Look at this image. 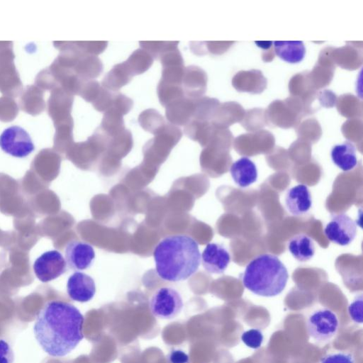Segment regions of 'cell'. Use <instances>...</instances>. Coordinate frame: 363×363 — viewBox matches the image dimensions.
Here are the masks:
<instances>
[{
	"instance_id": "41",
	"label": "cell",
	"mask_w": 363,
	"mask_h": 363,
	"mask_svg": "<svg viewBox=\"0 0 363 363\" xmlns=\"http://www.w3.org/2000/svg\"><path fill=\"white\" fill-rule=\"evenodd\" d=\"M73 127V121L55 126V143L56 145H67L72 141Z\"/></svg>"
},
{
	"instance_id": "6",
	"label": "cell",
	"mask_w": 363,
	"mask_h": 363,
	"mask_svg": "<svg viewBox=\"0 0 363 363\" xmlns=\"http://www.w3.org/2000/svg\"><path fill=\"white\" fill-rule=\"evenodd\" d=\"M12 45L0 50V92L13 98L21 94L23 84L14 64Z\"/></svg>"
},
{
	"instance_id": "5",
	"label": "cell",
	"mask_w": 363,
	"mask_h": 363,
	"mask_svg": "<svg viewBox=\"0 0 363 363\" xmlns=\"http://www.w3.org/2000/svg\"><path fill=\"white\" fill-rule=\"evenodd\" d=\"M339 320L332 310L319 308L311 312L306 320L309 337L318 345L329 342L337 333Z\"/></svg>"
},
{
	"instance_id": "27",
	"label": "cell",
	"mask_w": 363,
	"mask_h": 363,
	"mask_svg": "<svg viewBox=\"0 0 363 363\" xmlns=\"http://www.w3.org/2000/svg\"><path fill=\"white\" fill-rule=\"evenodd\" d=\"M74 69L82 81L94 80L102 72L103 64L97 56L79 55L74 64Z\"/></svg>"
},
{
	"instance_id": "34",
	"label": "cell",
	"mask_w": 363,
	"mask_h": 363,
	"mask_svg": "<svg viewBox=\"0 0 363 363\" xmlns=\"http://www.w3.org/2000/svg\"><path fill=\"white\" fill-rule=\"evenodd\" d=\"M220 104V101L214 98L201 96L195 99V110L191 120L211 122L213 115Z\"/></svg>"
},
{
	"instance_id": "38",
	"label": "cell",
	"mask_w": 363,
	"mask_h": 363,
	"mask_svg": "<svg viewBox=\"0 0 363 363\" xmlns=\"http://www.w3.org/2000/svg\"><path fill=\"white\" fill-rule=\"evenodd\" d=\"M141 48L146 50L153 59L158 60L166 51L178 46L179 41H140Z\"/></svg>"
},
{
	"instance_id": "16",
	"label": "cell",
	"mask_w": 363,
	"mask_h": 363,
	"mask_svg": "<svg viewBox=\"0 0 363 363\" xmlns=\"http://www.w3.org/2000/svg\"><path fill=\"white\" fill-rule=\"evenodd\" d=\"M332 49V47L323 49L313 69L308 72V77L316 90L328 85L333 77L335 65L330 56Z\"/></svg>"
},
{
	"instance_id": "22",
	"label": "cell",
	"mask_w": 363,
	"mask_h": 363,
	"mask_svg": "<svg viewBox=\"0 0 363 363\" xmlns=\"http://www.w3.org/2000/svg\"><path fill=\"white\" fill-rule=\"evenodd\" d=\"M230 173L234 182L241 188H246L255 183L258 177L255 164L247 157L234 162L230 166Z\"/></svg>"
},
{
	"instance_id": "40",
	"label": "cell",
	"mask_w": 363,
	"mask_h": 363,
	"mask_svg": "<svg viewBox=\"0 0 363 363\" xmlns=\"http://www.w3.org/2000/svg\"><path fill=\"white\" fill-rule=\"evenodd\" d=\"M18 106L16 101L10 96L0 97V121L3 122L12 121L17 116Z\"/></svg>"
},
{
	"instance_id": "12",
	"label": "cell",
	"mask_w": 363,
	"mask_h": 363,
	"mask_svg": "<svg viewBox=\"0 0 363 363\" xmlns=\"http://www.w3.org/2000/svg\"><path fill=\"white\" fill-rule=\"evenodd\" d=\"M65 255L67 266L76 271L89 268L95 259L93 246L86 242L76 240L67 244Z\"/></svg>"
},
{
	"instance_id": "26",
	"label": "cell",
	"mask_w": 363,
	"mask_h": 363,
	"mask_svg": "<svg viewBox=\"0 0 363 363\" xmlns=\"http://www.w3.org/2000/svg\"><path fill=\"white\" fill-rule=\"evenodd\" d=\"M333 163L344 172L352 170L357 164L356 148L350 141L335 145L331 150Z\"/></svg>"
},
{
	"instance_id": "51",
	"label": "cell",
	"mask_w": 363,
	"mask_h": 363,
	"mask_svg": "<svg viewBox=\"0 0 363 363\" xmlns=\"http://www.w3.org/2000/svg\"><path fill=\"white\" fill-rule=\"evenodd\" d=\"M255 43L264 51L268 50L272 48L273 42L272 41H256Z\"/></svg>"
},
{
	"instance_id": "9",
	"label": "cell",
	"mask_w": 363,
	"mask_h": 363,
	"mask_svg": "<svg viewBox=\"0 0 363 363\" xmlns=\"http://www.w3.org/2000/svg\"><path fill=\"white\" fill-rule=\"evenodd\" d=\"M67 264L60 252L53 250L45 252L33 263V272L42 282L51 281L67 271Z\"/></svg>"
},
{
	"instance_id": "52",
	"label": "cell",
	"mask_w": 363,
	"mask_h": 363,
	"mask_svg": "<svg viewBox=\"0 0 363 363\" xmlns=\"http://www.w3.org/2000/svg\"><path fill=\"white\" fill-rule=\"evenodd\" d=\"M11 41H0V50L11 44Z\"/></svg>"
},
{
	"instance_id": "11",
	"label": "cell",
	"mask_w": 363,
	"mask_h": 363,
	"mask_svg": "<svg viewBox=\"0 0 363 363\" xmlns=\"http://www.w3.org/2000/svg\"><path fill=\"white\" fill-rule=\"evenodd\" d=\"M74 96L61 87L51 91L48 101V113L54 126L73 121L71 115Z\"/></svg>"
},
{
	"instance_id": "19",
	"label": "cell",
	"mask_w": 363,
	"mask_h": 363,
	"mask_svg": "<svg viewBox=\"0 0 363 363\" xmlns=\"http://www.w3.org/2000/svg\"><path fill=\"white\" fill-rule=\"evenodd\" d=\"M267 84V79L257 69L240 71L232 79V85L237 91L253 94L262 93Z\"/></svg>"
},
{
	"instance_id": "23",
	"label": "cell",
	"mask_w": 363,
	"mask_h": 363,
	"mask_svg": "<svg viewBox=\"0 0 363 363\" xmlns=\"http://www.w3.org/2000/svg\"><path fill=\"white\" fill-rule=\"evenodd\" d=\"M330 56L333 63L340 67L354 70L362 63V52L361 47L346 45L341 48H333Z\"/></svg>"
},
{
	"instance_id": "18",
	"label": "cell",
	"mask_w": 363,
	"mask_h": 363,
	"mask_svg": "<svg viewBox=\"0 0 363 363\" xmlns=\"http://www.w3.org/2000/svg\"><path fill=\"white\" fill-rule=\"evenodd\" d=\"M286 210L293 216H301L309 211L312 206L311 194L305 184H298L289 189L284 196Z\"/></svg>"
},
{
	"instance_id": "49",
	"label": "cell",
	"mask_w": 363,
	"mask_h": 363,
	"mask_svg": "<svg viewBox=\"0 0 363 363\" xmlns=\"http://www.w3.org/2000/svg\"><path fill=\"white\" fill-rule=\"evenodd\" d=\"M170 363H186L189 357L186 353L180 350L172 352L169 356Z\"/></svg>"
},
{
	"instance_id": "47",
	"label": "cell",
	"mask_w": 363,
	"mask_h": 363,
	"mask_svg": "<svg viewBox=\"0 0 363 363\" xmlns=\"http://www.w3.org/2000/svg\"><path fill=\"white\" fill-rule=\"evenodd\" d=\"M316 99L319 101L321 106L330 108L335 105L337 96L330 90L325 89L317 91Z\"/></svg>"
},
{
	"instance_id": "29",
	"label": "cell",
	"mask_w": 363,
	"mask_h": 363,
	"mask_svg": "<svg viewBox=\"0 0 363 363\" xmlns=\"http://www.w3.org/2000/svg\"><path fill=\"white\" fill-rule=\"evenodd\" d=\"M274 53L289 63H298L303 60L306 48L302 41H274Z\"/></svg>"
},
{
	"instance_id": "48",
	"label": "cell",
	"mask_w": 363,
	"mask_h": 363,
	"mask_svg": "<svg viewBox=\"0 0 363 363\" xmlns=\"http://www.w3.org/2000/svg\"><path fill=\"white\" fill-rule=\"evenodd\" d=\"M14 353L11 345L0 338V363H13Z\"/></svg>"
},
{
	"instance_id": "13",
	"label": "cell",
	"mask_w": 363,
	"mask_h": 363,
	"mask_svg": "<svg viewBox=\"0 0 363 363\" xmlns=\"http://www.w3.org/2000/svg\"><path fill=\"white\" fill-rule=\"evenodd\" d=\"M289 90L291 96L298 98L305 107L307 115L313 113L316 100L317 90L313 86L308 77V72L297 73L289 83Z\"/></svg>"
},
{
	"instance_id": "15",
	"label": "cell",
	"mask_w": 363,
	"mask_h": 363,
	"mask_svg": "<svg viewBox=\"0 0 363 363\" xmlns=\"http://www.w3.org/2000/svg\"><path fill=\"white\" fill-rule=\"evenodd\" d=\"M67 292L73 301L87 302L95 295V281L89 275L84 272H75L67 280Z\"/></svg>"
},
{
	"instance_id": "46",
	"label": "cell",
	"mask_w": 363,
	"mask_h": 363,
	"mask_svg": "<svg viewBox=\"0 0 363 363\" xmlns=\"http://www.w3.org/2000/svg\"><path fill=\"white\" fill-rule=\"evenodd\" d=\"M362 294L357 296L348 307V313L350 318L356 323H362Z\"/></svg>"
},
{
	"instance_id": "10",
	"label": "cell",
	"mask_w": 363,
	"mask_h": 363,
	"mask_svg": "<svg viewBox=\"0 0 363 363\" xmlns=\"http://www.w3.org/2000/svg\"><path fill=\"white\" fill-rule=\"evenodd\" d=\"M324 233L332 242L346 246L354 240L357 225L354 220L345 213L334 214L326 224Z\"/></svg>"
},
{
	"instance_id": "37",
	"label": "cell",
	"mask_w": 363,
	"mask_h": 363,
	"mask_svg": "<svg viewBox=\"0 0 363 363\" xmlns=\"http://www.w3.org/2000/svg\"><path fill=\"white\" fill-rule=\"evenodd\" d=\"M235 42L208 41L199 43L201 45H191L192 51L197 55L210 52L214 55H220L226 52Z\"/></svg>"
},
{
	"instance_id": "32",
	"label": "cell",
	"mask_w": 363,
	"mask_h": 363,
	"mask_svg": "<svg viewBox=\"0 0 363 363\" xmlns=\"http://www.w3.org/2000/svg\"><path fill=\"white\" fill-rule=\"evenodd\" d=\"M337 108L338 112L348 118H357L362 116V103L357 97L347 94L337 99Z\"/></svg>"
},
{
	"instance_id": "44",
	"label": "cell",
	"mask_w": 363,
	"mask_h": 363,
	"mask_svg": "<svg viewBox=\"0 0 363 363\" xmlns=\"http://www.w3.org/2000/svg\"><path fill=\"white\" fill-rule=\"evenodd\" d=\"M241 340L248 347L258 349L262 346L264 336L260 330L252 328L242 333Z\"/></svg>"
},
{
	"instance_id": "28",
	"label": "cell",
	"mask_w": 363,
	"mask_h": 363,
	"mask_svg": "<svg viewBox=\"0 0 363 363\" xmlns=\"http://www.w3.org/2000/svg\"><path fill=\"white\" fill-rule=\"evenodd\" d=\"M53 44L60 51L71 50L74 52L97 56L108 45L107 41H55Z\"/></svg>"
},
{
	"instance_id": "14",
	"label": "cell",
	"mask_w": 363,
	"mask_h": 363,
	"mask_svg": "<svg viewBox=\"0 0 363 363\" xmlns=\"http://www.w3.org/2000/svg\"><path fill=\"white\" fill-rule=\"evenodd\" d=\"M201 260L207 272L220 274L227 269L230 262V255L223 245L211 242L204 248Z\"/></svg>"
},
{
	"instance_id": "8",
	"label": "cell",
	"mask_w": 363,
	"mask_h": 363,
	"mask_svg": "<svg viewBox=\"0 0 363 363\" xmlns=\"http://www.w3.org/2000/svg\"><path fill=\"white\" fill-rule=\"evenodd\" d=\"M0 147L6 154L18 158L27 157L35 149L29 134L16 125L7 128L1 134Z\"/></svg>"
},
{
	"instance_id": "1",
	"label": "cell",
	"mask_w": 363,
	"mask_h": 363,
	"mask_svg": "<svg viewBox=\"0 0 363 363\" xmlns=\"http://www.w3.org/2000/svg\"><path fill=\"white\" fill-rule=\"evenodd\" d=\"M84 316L74 305L60 300L46 302L38 311L33 325L37 342L47 354L62 357L84 338Z\"/></svg>"
},
{
	"instance_id": "20",
	"label": "cell",
	"mask_w": 363,
	"mask_h": 363,
	"mask_svg": "<svg viewBox=\"0 0 363 363\" xmlns=\"http://www.w3.org/2000/svg\"><path fill=\"white\" fill-rule=\"evenodd\" d=\"M194 110L195 99L184 96L165 106V116L169 123L185 126L192 119Z\"/></svg>"
},
{
	"instance_id": "50",
	"label": "cell",
	"mask_w": 363,
	"mask_h": 363,
	"mask_svg": "<svg viewBox=\"0 0 363 363\" xmlns=\"http://www.w3.org/2000/svg\"><path fill=\"white\" fill-rule=\"evenodd\" d=\"M275 53L273 50L272 48L268 50L263 51L262 52V60L264 62H270L274 57Z\"/></svg>"
},
{
	"instance_id": "2",
	"label": "cell",
	"mask_w": 363,
	"mask_h": 363,
	"mask_svg": "<svg viewBox=\"0 0 363 363\" xmlns=\"http://www.w3.org/2000/svg\"><path fill=\"white\" fill-rule=\"evenodd\" d=\"M155 270L160 279L169 282L186 280L201 264L197 242L187 235H169L160 241L153 251Z\"/></svg>"
},
{
	"instance_id": "45",
	"label": "cell",
	"mask_w": 363,
	"mask_h": 363,
	"mask_svg": "<svg viewBox=\"0 0 363 363\" xmlns=\"http://www.w3.org/2000/svg\"><path fill=\"white\" fill-rule=\"evenodd\" d=\"M320 363H354V358L352 353L336 352L327 354Z\"/></svg>"
},
{
	"instance_id": "42",
	"label": "cell",
	"mask_w": 363,
	"mask_h": 363,
	"mask_svg": "<svg viewBox=\"0 0 363 363\" xmlns=\"http://www.w3.org/2000/svg\"><path fill=\"white\" fill-rule=\"evenodd\" d=\"M101 89V84L94 79L84 81L81 86L78 95L86 101L92 104L97 98Z\"/></svg>"
},
{
	"instance_id": "43",
	"label": "cell",
	"mask_w": 363,
	"mask_h": 363,
	"mask_svg": "<svg viewBox=\"0 0 363 363\" xmlns=\"http://www.w3.org/2000/svg\"><path fill=\"white\" fill-rule=\"evenodd\" d=\"M342 132L348 140H354V138L362 137V121L360 118H350L345 121L342 126Z\"/></svg>"
},
{
	"instance_id": "7",
	"label": "cell",
	"mask_w": 363,
	"mask_h": 363,
	"mask_svg": "<svg viewBox=\"0 0 363 363\" xmlns=\"http://www.w3.org/2000/svg\"><path fill=\"white\" fill-rule=\"evenodd\" d=\"M152 314L159 318L172 319L182 310L180 294L172 287H161L152 294L149 302Z\"/></svg>"
},
{
	"instance_id": "4",
	"label": "cell",
	"mask_w": 363,
	"mask_h": 363,
	"mask_svg": "<svg viewBox=\"0 0 363 363\" xmlns=\"http://www.w3.org/2000/svg\"><path fill=\"white\" fill-rule=\"evenodd\" d=\"M266 114L269 125L285 129L296 127L302 118L307 116L302 101L291 96L272 102L266 109Z\"/></svg>"
},
{
	"instance_id": "21",
	"label": "cell",
	"mask_w": 363,
	"mask_h": 363,
	"mask_svg": "<svg viewBox=\"0 0 363 363\" xmlns=\"http://www.w3.org/2000/svg\"><path fill=\"white\" fill-rule=\"evenodd\" d=\"M245 111L243 107L235 101L220 104L216 108L211 123L220 128H228L232 124L240 122Z\"/></svg>"
},
{
	"instance_id": "30",
	"label": "cell",
	"mask_w": 363,
	"mask_h": 363,
	"mask_svg": "<svg viewBox=\"0 0 363 363\" xmlns=\"http://www.w3.org/2000/svg\"><path fill=\"white\" fill-rule=\"evenodd\" d=\"M133 75L125 62L115 65L104 76L101 85L111 91H118L127 84Z\"/></svg>"
},
{
	"instance_id": "17",
	"label": "cell",
	"mask_w": 363,
	"mask_h": 363,
	"mask_svg": "<svg viewBox=\"0 0 363 363\" xmlns=\"http://www.w3.org/2000/svg\"><path fill=\"white\" fill-rule=\"evenodd\" d=\"M208 77L206 72L196 65L184 68L182 89L186 97L195 99L203 96L206 90Z\"/></svg>"
},
{
	"instance_id": "39",
	"label": "cell",
	"mask_w": 363,
	"mask_h": 363,
	"mask_svg": "<svg viewBox=\"0 0 363 363\" xmlns=\"http://www.w3.org/2000/svg\"><path fill=\"white\" fill-rule=\"evenodd\" d=\"M296 133L301 138L318 140L321 135V127L315 118H308L296 126Z\"/></svg>"
},
{
	"instance_id": "35",
	"label": "cell",
	"mask_w": 363,
	"mask_h": 363,
	"mask_svg": "<svg viewBox=\"0 0 363 363\" xmlns=\"http://www.w3.org/2000/svg\"><path fill=\"white\" fill-rule=\"evenodd\" d=\"M138 123L146 131L155 134L165 123L164 117L155 109L148 108L140 113Z\"/></svg>"
},
{
	"instance_id": "3",
	"label": "cell",
	"mask_w": 363,
	"mask_h": 363,
	"mask_svg": "<svg viewBox=\"0 0 363 363\" xmlns=\"http://www.w3.org/2000/svg\"><path fill=\"white\" fill-rule=\"evenodd\" d=\"M289 279L286 267L272 254L256 256L246 266L242 276L243 286L255 295L273 297L280 294Z\"/></svg>"
},
{
	"instance_id": "31",
	"label": "cell",
	"mask_w": 363,
	"mask_h": 363,
	"mask_svg": "<svg viewBox=\"0 0 363 363\" xmlns=\"http://www.w3.org/2000/svg\"><path fill=\"white\" fill-rule=\"evenodd\" d=\"M133 76L146 72L153 63V57L144 49L133 51L124 61Z\"/></svg>"
},
{
	"instance_id": "33",
	"label": "cell",
	"mask_w": 363,
	"mask_h": 363,
	"mask_svg": "<svg viewBox=\"0 0 363 363\" xmlns=\"http://www.w3.org/2000/svg\"><path fill=\"white\" fill-rule=\"evenodd\" d=\"M240 123L245 130L250 132L262 130L265 125H269L266 109L254 108L245 111L243 118Z\"/></svg>"
},
{
	"instance_id": "24",
	"label": "cell",
	"mask_w": 363,
	"mask_h": 363,
	"mask_svg": "<svg viewBox=\"0 0 363 363\" xmlns=\"http://www.w3.org/2000/svg\"><path fill=\"white\" fill-rule=\"evenodd\" d=\"M43 91L35 84L26 86L20 94L21 109L32 116H37L44 111L46 104Z\"/></svg>"
},
{
	"instance_id": "36",
	"label": "cell",
	"mask_w": 363,
	"mask_h": 363,
	"mask_svg": "<svg viewBox=\"0 0 363 363\" xmlns=\"http://www.w3.org/2000/svg\"><path fill=\"white\" fill-rule=\"evenodd\" d=\"M157 92L160 104L164 107L185 96L182 85L168 84L161 81L157 85Z\"/></svg>"
},
{
	"instance_id": "25",
	"label": "cell",
	"mask_w": 363,
	"mask_h": 363,
	"mask_svg": "<svg viewBox=\"0 0 363 363\" xmlns=\"http://www.w3.org/2000/svg\"><path fill=\"white\" fill-rule=\"evenodd\" d=\"M288 250L296 260L306 262L311 260L315 252L313 239L306 234H297L288 242Z\"/></svg>"
}]
</instances>
